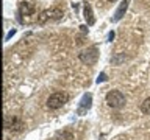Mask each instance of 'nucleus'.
I'll return each mask as SVG.
<instances>
[{
  "mask_svg": "<svg viewBox=\"0 0 150 140\" xmlns=\"http://www.w3.org/2000/svg\"><path fill=\"white\" fill-rule=\"evenodd\" d=\"M106 103L112 109H122L125 106V97L119 90H110L106 93Z\"/></svg>",
  "mask_w": 150,
  "mask_h": 140,
  "instance_id": "1",
  "label": "nucleus"
},
{
  "mask_svg": "<svg viewBox=\"0 0 150 140\" xmlns=\"http://www.w3.org/2000/svg\"><path fill=\"white\" fill-rule=\"evenodd\" d=\"M67 101H69V95H67V93L55 92V93H52V95L47 98V106H49L50 109H59V107H63Z\"/></svg>",
  "mask_w": 150,
  "mask_h": 140,
  "instance_id": "2",
  "label": "nucleus"
},
{
  "mask_svg": "<svg viewBox=\"0 0 150 140\" xmlns=\"http://www.w3.org/2000/svg\"><path fill=\"white\" fill-rule=\"evenodd\" d=\"M63 17V11L59 8H50V9H45V11L41 13V16L38 17V23L39 25H44L45 22L49 20H59Z\"/></svg>",
  "mask_w": 150,
  "mask_h": 140,
  "instance_id": "3",
  "label": "nucleus"
},
{
  "mask_svg": "<svg viewBox=\"0 0 150 140\" xmlns=\"http://www.w3.org/2000/svg\"><path fill=\"white\" fill-rule=\"evenodd\" d=\"M78 58H80V61H81L83 64H86V65L96 64L97 59H98V48L97 47H89V48L83 50L81 53L78 55Z\"/></svg>",
  "mask_w": 150,
  "mask_h": 140,
  "instance_id": "4",
  "label": "nucleus"
},
{
  "mask_svg": "<svg viewBox=\"0 0 150 140\" xmlns=\"http://www.w3.org/2000/svg\"><path fill=\"white\" fill-rule=\"evenodd\" d=\"M5 128L9 129V131H16V132H19V131L23 129V123L21 118H17V117H6L5 118Z\"/></svg>",
  "mask_w": 150,
  "mask_h": 140,
  "instance_id": "5",
  "label": "nucleus"
},
{
  "mask_svg": "<svg viewBox=\"0 0 150 140\" xmlns=\"http://www.w3.org/2000/svg\"><path fill=\"white\" fill-rule=\"evenodd\" d=\"M91 103H92V95L91 93H86V95L81 98V103H80V107H78V114L80 115L84 114V112L91 107Z\"/></svg>",
  "mask_w": 150,
  "mask_h": 140,
  "instance_id": "6",
  "label": "nucleus"
},
{
  "mask_svg": "<svg viewBox=\"0 0 150 140\" xmlns=\"http://www.w3.org/2000/svg\"><path fill=\"white\" fill-rule=\"evenodd\" d=\"M35 5L30 3V2H21L19 5V11H21L22 16H31L33 13H35Z\"/></svg>",
  "mask_w": 150,
  "mask_h": 140,
  "instance_id": "7",
  "label": "nucleus"
},
{
  "mask_svg": "<svg viewBox=\"0 0 150 140\" xmlns=\"http://www.w3.org/2000/svg\"><path fill=\"white\" fill-rule=\"evenodd\" d=\"M128 3H130V0H124V2L119 5V8H117V11L114 14V20H120V19L124 17L127 8H128Z\"/></svg>",
  "mask_w": 150,
  "mask_h": 140,
  "instance_id": "8",
  "label": "nucleus"
},
{
  "mask_svg": "<svg viewBox=\"0 0 150 140\" xmlns=\"http://www.w3.org/2000/svg\"><path fill=\"white\" fill-rule=\"evenodd\" d=\"M84 19H86L88 25H94V22H96L94 14H92V8H91V5H89V3L84 5Z\"/></svg>",
  "mask_w": 150,
  "mask_h": 140,
  "instance_id": "9",
  "label": "nucleus"
},
{
  "mask_svg": "<svg viewBox=\"0 0 150 140\" xmlns=\"http://www.w3.org/2000/svg\"><path fill=\"white\" fill-rule=\"evenodd\" d=\"M141 111H142V114L150 115V97H149V98H145L144 103L141 104Z\"/></svg>",
  "mask_w": 150,
  "mask_h": 140,
  "instance_id": "10",
  "label": "nucleus"
},
{
  "mask_svg": "<svg viewBox=\"0 0 150 140\" xmlns=\"http://www.w3.org/2000/svg\"><path fill=\"white\" fill-rule=\"evenodd\" d=\"M58 139L59 140H72L74 135H72V132H69V131H64V132H59L58 134Z\"/></svg>",
  "mask_w": 150,
  "mask_h": 140,
  "instance_id": "11",
  "label": "nucleus"
},
{
  "mask_svg": "<svg viewBox=\"0 0 150 140\" xmlns=\"http://www.w3.org/2000/svg\"><path fill=\"white\" fill-rule=\"evenodd\" d=\"M106 79V75L105 73H102V75H98V78H97V83H100V81H105Z\"/></svg>",
  "mask_w": 150,
  "mask_h": 140,
  "instance_id": "12",
  "label": "nucleus"
},
{
  "mask_svg": "<svg viewBox=\"0 0 150 140\" xmlns=\"http://www.w3.org/2000/svg\"><path fill=\"white\" fill-rule=\"evenodd\" d=\"M108 2H117V0H108Z\"/></svg>",
  "mask_w": 150,
  "mask_h": 140,
  "instance_id": "13",
  "label": "nucleus"
}]
</instances>
